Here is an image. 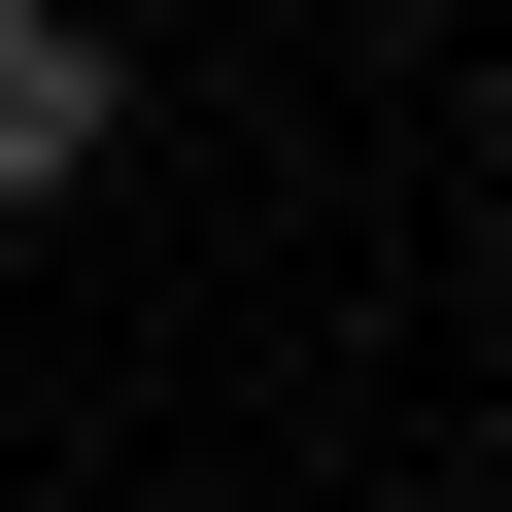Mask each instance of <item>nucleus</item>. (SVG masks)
Segmentation results:
<instances>
[{
    "label": "nucleus",
    "mask_w": 512,
    "mask_h": 512,
    "mask_svg": "<svg viewBox=\"0 0 512 512\" xmlns=\"http://www.w3.org/2000/svg\"><path fill=\"white\" fill-rule=\"evenodd\" d=\"M103 171V35H69V0H0V205H69Z\"/></svg>",
    "instance_id": "nucleus-1"
}]
</instances>
